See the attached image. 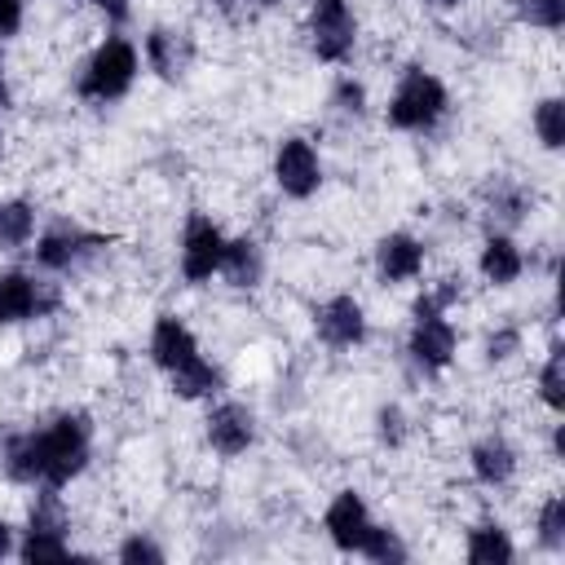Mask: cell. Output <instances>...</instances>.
I'll return each instance as SVG.
<instances>
[{
    "label": "cell",
    "mask_w": 565,
    "mask_h": 565,
    "mask_svg": "<svg viewBox=\"0 0 565 565\" xmlns=\"http://www.w3.org/2000/svg\"><path fill=\"white\" fill-rule=\"evenodd\" d=\"M331 106L340 110V115H366V88L353 79V75H340L335 79V88H331Z\"/></svg>",
    "instance_id": "cell-30"
},
{
    "label": "cell",
    "mask_w": 565,
    "mask_h": 565,
    "mask_svg": "<svg viewBox=\"0 0 565 565\" xmlns=\"http://www.w3.org/2000/svg\"><path fill=\"white\" fill-rule=\"evenodd\" d=\"M508 9L521 26L547 31V35H556L561 22H565V0H508Z\"/></svg>",
    "instance_id": "cell-26"
},
{
    "label": "cell",
    "mask_w": 565,
    "mask_h": 565,
    "mask_svg": "<svg viewBox=\"0 0 565 565\" xmlns=\"http://www.w3.org/2000/svg\"><path fill=\"white\" fill-rule=\"evenodd\" d=\"M146 353H150L154 371L168 380V388H172L181 402H212V397L225 388V371L203 353L199 335H194L190 322L177 318V313H159V318L150 322Z\"/></svg>",
    "instance_id": "cell-2"
},
{
    "label": "cell",
    "mask_w": 565,
    "mask_h": 565,
    "mask_svg": "<svg viewBox=\"0 0 565 565\" xmlns=\"http://www.w3.org/2000/svg\"><path fill=\"white\" fill-rule=\"evenodd\" d=\"M446 119H450L446 79L424 62L402 66L393 88H388V102H384V124L393 132H406V137H433Z\"/></svg>",
    "instance_id": "cell-5"
},
{
    "label": "cell",
    "mask_w": 565,
    "mask_h": 565,
    "mask_svg": "<svg viewBox=\"0 0 565 565\" xmlns=\"http://www.w3.org/2000/svg\"><path fill=\"white\" fill-rule=\"evenodd\" d=\"M463 282L437 278L419 291V300L411 305V327H406V358L419 375H446L455 353H459V327L450 322V309L459 305Z\"/></svg>",
    "instance_id": "cell-3"
},
{
    "label": "cell",
    "mask_w": 565,
    "mask_h": 565,
    "mask_svg": "<svg viewBox=\"0 0 565 565\" xmlns=\"http://www.w3.org/2000/svg\"><path fill=\"white\" fill-rule=\"evenodd\" d=\"M57 494L62 490H35V499L26 508V525L18 530V561L35 565V561H66V556H75L71 521H66V508H62Z\"/></svg>",
    "instance_id": "cell-8"
},
{
    "label": "cell",
    "mask_w": 565,
    "mask_h": 565,
    "mask_svg": "<svg viewBox=\"0 0 565 565\" xmlns=\"http://www.w3.org/2000/svg\"><path fill=\"white\" fill-rule=\"evenodd\" d=\"M534 393L552 415H561V406H565V353H561V344L547 349V358L539 366V380H534Z\"/></svg>",
    "instance_id": "cell-25"
},
{
    "label": "cell",
    "mask_w": 565,
    "mask_h": 565,
    "mask_svg": "<svg viewBox=\"0 0 565 565\" xmlns=\"http://www.w3.org/2000/svg\"><path fill=\"white\" fill-rule=\"evenodd\" d=\"M216 13H225V18H238V13H247V0H207Z\"/></svg>",
    "instance_id": "cell-35"
},
{
    "label": "cell",
    "mask_w": 565,
    "mask_h": 565,
    "mask_svg": "<svg viewBox=\"0 0 565 565\" xmlns=\"http://www.w3.org/2000/svg\"><path fill=\"white\" fill-rule=\"evenodd\" d=\"M424 4H433V9H455V4H463V0H424Z\"/></svg>",
    "instance_id": "cell-37"
},
{
    "label": "cell",
    "mask_w": 565,
    "mask_h": 565,
    "mask_svg": "<svg viewBox=\"0 0 565 565\" xmlns=\"http://www.w3.org/2000/svg\"><path fill=\"white\" fill-rule=\"evenodd\" d=\"M93 463V415L53 411L44 424L9 433L0 441V468L13 486L26 490H66Z\"/></svg>",
    "instance_id": "cell-1"
},
{
    "label": "cell",
    "mask_w": 565,
    "mask_h": 565,
    "mask_svg": "<svg viewBox=\"0 0 565 565\" xmlns=\"http://www.w3.org/2000/svg\"><path fill=\"white\" fill-rule=\"evenodd\" d=\"M9 556H18V525L0 516V561H9Z\"/></svg>",
    "instance_id": "cell-33"
},
{
    "label": "cell",
    "mask_w": 565,
    "mask_h": 565,
    "mask_svg": "<svg viewBox=\"0 0 565 565\" xmlns=\"http://www.w3.org/2000/svg\"><path fill=\"white\" fill-rule=\"evenodd\" d=\"M521 344H525L521 327H516V322H499V327L486 335V362H490V366H494V362H508V358L521 353Z\"/></svg>",
    "instance_id": "cell-29"
},
{
    "label": "cell",
    "mask_w": 565,
    "mask_h": 565,
    "mask_svg": "<svg viewBox=\"0 0 565 565\" xmlns=\"http://www.w3.org/2000/svg\"><path fill=\"white\" fill-rule=\"evenodd\" d=\"M530 132H534L539 146L552 150V154L565 146V102H561L556 93H547V97H539V102L530 106Z\"/></svg>",
    "instance_id": "cell-23"
},
{
    "label": "cell",
    "mask_w": 565,
    "mask_h": 565,
    "mask_svg": "<svg viewBox=\"0 0 565 565\" xmlns=\"http://www.w3.org/2000/svg\"><path fill=\"white\" fill-rule=\"evenodd\" d=\"M106 247H110V234L84 230L79 221H53V225L35 230V238H31V256H35L40 274H75Z\"/></svg>",
    "instance_id": "cell-9"
},
{
    "label": "cell",
    "mask_w": 565,
    "mask_h": 565,
    "mask_svg": "<svg viewBox=\"0 0 565 565\" xmlns=\"http://www.w3.org/2000/svg\"><path fill=\"white\" fill-rule=\"evenodd\" d=\"M13 106V84H9V57H4V44H0V110Z\"/></svg>",
    "instance_id": "cell-34"
},
{
    "label": "cell",
    "mask_w": 565,
    "mask_h": 565,
    "mask_svg": "<svg viewBox=\"0 0 565 565\" xmlns=\"http://www.w3.org/2000/svg\"><path fill=\"white\" fill-rule=\"evenodd\" d=\"M57 309L53 287L35 269H0V327H26Z\"/></svg>",
    "instance_id": "cell-13"
},
{
    "label": "cell",
    "mask_w": 565,
    "mask_h": 565,
    "mask_svg": "<svg viewBox=\"0 0 565 565\" xmlns=\"http://www.w3.org/2000/svg\"><path fill=\"white\" fill-rule=\"evenodd\" d=\"M35 230H40V212H35L31 199H22V194L0 199V252H22V247H31Z\"/></svg>",
    "instance_id": "cell-21"
},
{
    "label": "cell",
    "mask_w": 565,
    "mask_h": 565,
    "mask_svg": "<svg viewBox=\"0 0 565 565\" xmlns=\"http://www.w3.org/2000/svg\"><path fill=\"white\" fill-rule=\"evenodd\" d=\"M230 234L212 221V212H190L181 221V238H177V269L190 287H207L221 274V256H225Z\"/></svg>",
    "instance_id": "cell-11"
},
{
    "label": "cell",
    "mask_w": 565,
    "mask_h": 565,
    "mask_svg": "<svg viewBox=\"0 0 565 565\" xmlns=\"http://www.w3.org/2000/svg\"><path fill=\"white\" fill-rule=\"evenodd\" d=\"M486 207H490L494 230H512V225H521V221L530 216L534 194H530L525 185H516V181H494L490 194H486Z\"/></svg>",
    "instance_id": "cell-22"
},
{
    "label": "cell",
    "mask_w": 565,
    "mask_h": 565,
    "mask_svg": "<svg viewBox=\"0 0 565 565\" xmlns=\"http://www.w3.org/2000/svg\"><path fill=\"white\" fill-rule=\"evenodd\" d=\"M137 75H141V49L128 35L110 31L84 53L75 71V97L88 106H115L132 93Z\"/></svg>",
    "instance_id": "cell-6"
},
{
    "label": "cell",
    "mask_w": 565,
    "mask_h": 565,
    "mask_svg": "<svg viewBox=\"0 0 565 565\" xmlns=\"http://www.w3.org/2000/svg\"><path fill=\"white\" fill-rule=\"evenodd\" d=\"M371 269L384 287H406L415 278H424L428 269V243L411 230H388L375 238L371 247Z\"/></svg>",
    "instance_id": "cell-15"
},
{
    "label": "cell",
    "mask_w": 565,
    "mask_h": 565,
    "mask_svg": "<svg viewBox=\"0 0 565 565\" xmlns=\"http://www.w3.org/2000/svg\"><path fill=\"white\" fill-rule=\"evenodd\" d=\"M216 278H225L234 291H256L265 282V247L252 234H230Z\"/></svg>",
    "instance_id": "cell-19"
},
{
    "label": "cell",
    "mask_w": 565,
    "mask_h": 565,
    "mask_svg": "<svg viewBox=\"0 0 565 565\" xmlns=\"http://www.w3.org/2000/svg\"><path fill=\"white\" fill-rule=\"evenodd\" d=\"M256 437H260V419H256V411L247 402L221 397V402L207 406V415H203V441L212 446V455L238 459V455H247L256 446Z\"/></svg>",
    "instance_id": "cell-14"
},
{
    "label": "cell",
    "mask_w": 565,
    "mask_h": 565,
    "mask_svg": "<svg viewBox=\"0 0 565 565\" xmlns=\"http://www.w3.org/2000/svg\"><path fill=\"white\" fill-rule=\"evenodd\" d=\"M97 13H106V22H128L132 13V0H88Z\"/></svg>",
    "instance_id": "cell-32"
},
{
    "label": "cell",
    "mask_w": 565,
    "mask_h": 565,
    "mask_svg": "<svg viewBox=\"0 0 565 565\" xmlns=\"http://www.w3.org/2000/svg\"><path fill=\"white\" fill-rule=\"evenodd\" d=\"M190 62H194V49H190V35L185 31H177V26H150L141 35V66L154 71L163 84L185 79Z\"/></svg>",
    "instance_id": "cell-18"
},
{
    "label": "cell",
    "mask_w": 565,
    "mask_h": 565,
    "mask_svg": "<svg viewBox=\"0 0 565 565\" xmlns=\"http://www.w3.org/2000/svg\"><path fill=\"white\" fill-rule=\"evenodd\" d=\"M115 556H119L124 565H163V561H168V552H163L146 530H132V534L115 547Z\"/></svg>",
    "instance_id": "cell-27"
},
{
    "label": "cell",
    "mask_w": 565,
    "mask_h": 565,
    "mask_svg": "<svg viewBox=\"0 0 565 565\" xmlns=\"http://www.w3.org/2000/svg\"><path fill=\"white\" fill-rule=\"evenodd\" d=\"M313 335L331 353H353L371 340V318L353 291H335L313 305Z\"/></svg>",
    "instance_id": "cell-12"
},
{
    "label": "cell",
    "mask_w": 565,
    "mask_h": 565,
    "mask_svg": "<svg viewBox=\"0 0 565 565\" xmlns=\"http://www.w3.org/2000/svg\"><path fill=\"white\" fill-rule=\"evenodd\" d=\"M26 22V0H0V44L13 40Z\"/></svg>",
    "instance_id": "cell-31"
},
{
    "label": "cell",
    "mask_w": 565,
    "mask_h": 565,
    "mask_svg": "<svg viewBox=\"0 0 565 565\" xmlns=\"http://www.w3.org/2000/svg\"><path fill=\"white\" fill-rule=\"evenodd\" d=\"M322 534L331 539L335 552H344V556H366V561H375V565H397V561L411 556V547L402 543V534H397L393 525L375 521L371 503H366L362 490H353V486H344V490H335V494L327 499V508H322Z\"/></svg>",
    "instance_id": "cell-4"
},
{
    "label": "cell",
    "mask_w": 565,
    "mask_h": 565,
    "mask_svg": "<svg viewBox=\"0 0 565 565\" xmlns=\"http://www.w3.org/2000/svg\"><path fill=\"white\" fill-rule=\"evenodd\" d=\"M534 543H539V552H547V556L565 552V499H561V494H547V499L534 508Z\"/></svg>",
    "instance_id": "cell-24"
},
{
    "label": "cell",
    "mask_w": 565,
    "mask_h": 565,
    "mask_svg": "<svg viewBox=\"0 0 565 565\" xmlns=\"http://www.w3.org/2000/svg\"><path fill=\"white\" fill-rule=\"evenodd\" d=\"M278 0H247V13H256V9H274Z\"/></svg>",
    "instance_id": "cell-36"
},
{
    "label": "cell",
    "mask_w": 565,
    "mask_h": 565,
    "mask_svg": "<svg viewBox=\"0 0 565 565\" xmlns=\"http://www.w3.org/2000/svg\"><path fill=\"white\" fill-rule=\"evenodd\" d=\"M269 177H274V185H278L282 199H291V203L313 199V194L322 190V181H327V163H322L318 141L305 137V132H287V137L274 146Z\"/></svg>",
    "instance_id": "cell-10"
},
{
    "label": "cell",
    "mask_w": 565,
    "mask_h": 565,
    "mask_svg": "<svg viewBox=\"0 0 565 565\" xmlns=\"http://www.w3.org/2000/svg\"><path fill=\"white\" fill-rule=\"evenodd\" d=\"M525 269H530V256H525V247L516 243L512 230H490L481 238V247H477V274H481V282L512 287V282L525 278Z\"/></svg>",
    "instance_id": "cell-17"
},
{
    "label": "cell",
    "mask_w": 565,
    "mask_h": 565,
    "mask_svg": "<svg viewBox=\"0 0 565 565\" xmlns=\"http://www.w3.org/2000/svg\"><path fill=\"white\" fill-rule=\"evenodd\" d=\"M463 556H468L472 565H512V561H516L512 530H508L503 521H494V516L468 525V534H463Z\"/></svg>",
    "instance_id": "cell-20"
},
{
    "label": "cell",
    "mask_w": 565,
    "mask_h": 565,
    "mask_svg": "<svg viewBox=\"0 0 565 565\" xmlns=\"http://www.w3.org/2000/svg\"><path fill=\"white\" fill-rule=\"evenodd\" d=\"M468 472L481 490H508L521 472V450L503 433H486L468 446Z\"/></svg>",
    "instance_id": "cell-16"
},
{
    "label": "cell",
    "mask_w": 565,
    "mask_h": 565,
    "mask_svg": "<svg viewBox=\"0 0 565 565\" xmlns=\"http://www.w3.org/2000/svg\"><path fill=\"white\" fill-rule=\"evenodd\" d=\"M358 9L353 0H309L305 9V44L322 66H344L358 53Z\"/></svg>",
    "instance_id": "cell-7"
},
{
    "label": "cell",
    "mask_w": 565,
    "mask_h": 565,
    "mask_svg": "<svg viewBox=\"0 0 565 565\" xmlns=\"http://www.w3.org/2000/svg\"><path fill=\"white\" fill-rule=\"evenodd\" d=\"M406 433H411V424H406V411H402L397 402H384V406L375 411V437H380V446L397 450V446L406 441Z\"/></svg>",
    "instance_id": "cell-28"
},
{
    "label": "cell",
    "mask_w": 565,
    "mask_h": 565,
    "mask_svg": "<svg viewBox=\"0 0 565 565\" xmlns=\"http://www.w3.org/2000/svg\"><path fill=\"white\" fill-rule=\"evenodd\" d=\"M4 115V110H0ZM4 141H9V132H4V119H0V159H4Z\"/></svg>",
    "instance_id": "cell-38"
}]
</instances>
